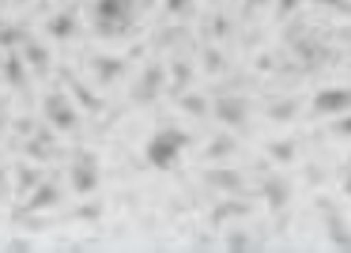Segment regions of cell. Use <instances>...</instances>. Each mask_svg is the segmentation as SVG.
<instances>
[{"mask_svg": "<svg viewBox=\"0 0 351 253\" xmlns=\"http://www.w3.org/2000/svg\"><path fill=\"white\" fill-rule=\"evenodd\" d=\"M193 250H215V238H197V242H193Z\"/></svg>", "mask_w": 351, "mask_h": 253, "instance_id": "cell-32", "label": "cell"}, {"mask_svg": "<svg viewBox=\"0 0 351 253\" xmlns=\"http://www.w3.org/2000/svg\"><path fill=\"white\" fill-rule=\"evenodd\" d=\"M72 189L80 193V197H87V193H95L99 189V159H95L91 152H84L80 147L76 152V159H72Z\"/></svg>", "mask_w": 351, "mask_h": 253, "instance_id": "cell-7", "label": "cell"}, {"mask_svg": "<svg viewBox=\"0 0 351 253\" xmlns=\"http://www.w3.org/2000/svg\"><path fill=\"white\" fill-rule=\"evenodd\" d=\"M0 69H4V76H8V84L16 87V91H27V61H23V53H19V49H4V64H0Z\"/></svg>", "mask_w": 351, "mask_h": 253, "instance_id": "cell-14", "label": "cell"}, {"mask_svg": "<svg viewBox=\"0 0 351 253\" xmlns=\"http://www.w3.org/2000/svg\"><path fill=\"white\" fill-rule=\"evenodd\" d=\"M340 182H343V193H348V197H351V167H348V170H343V174H340Z\"/></svg>", "mask_w": 351, "mask_h": 253, "instance_id": "cell-34", "label": "cell"}, {"mask_svg": "<svg viewBox=\"0 0 351 253\" xmlns=\"http://www.w3.org/2000/svg\"><path fill=\"white\" fill-rule=\"evenodd\" d=\"M351 110V87H325L310 99V117H336Z\"/></svg>", "mask_w": 351, "mask_h": 253, "instance_id": "cell-6", "label": "cell"}, {"mask_svg": "<svg viewBox=\"0 0 351 253\" xmlns=\"http://www.w3.org/2000/svg\"><path fill=\"white\" fill-rule=\"evenodd\" d=\"M38 182H42V170L38 167H27V162H19V167H16V197H27Z\"/></svg>", "mask_w": 351, "mask_h": 253, "instance_id": "cell-21", "label": "cell"}, {"mask_svg": "<svg viewBox=\"0 0 351 253\" xmlns=\"http://www.w3.org/2000/svg\"><path fill=\"white\" fill-rule=\"evenodd\" d=\"M189 8V0H170V12H185Z\"/></svg>", "mask_w": 351, "mask_h": 253, "instance_id": "cell-36", "label": "cell"}, {"mask_svg": "<svg viewBox=\"0 0 351 253\" xmlns=\"http://www.w3.org/2000/svg\"><path fill=\"white\" fill-rule=\"evenodd\" d=\"M185 144H189V132L178 129V125H162V129H155V136L147 140L144 155L155 170H170L178 162V155L185 152Z\"/></svg>", "mask_w": 351, "mask_h": 253, "instance_id": "cell-2", "label": "cell"}, {"mask_svg": "<svg viewBox=\"0 0 351 253\" xmlns=\"http://www.w3.org/2000/svg\"><path fill=\"white\" fill-rule=\"evenodd\" d=\"M348 167H351V159H348Z\"/></svg>", "mask_w": 351, "mask_h": 253, "instance_id": "cell-40", "label": "cell"}, {"mask_svg": "<svg viewBox=\"0 0 351 253\" xmlns=\"http://www.w3.org/2000/svg\"><path fill=\"white\" fill-rule=\"evenodd\" d=\"M23 42H27V31H23V27L0 23V49H19Z\"/></svg>", "mask_w": 351, "mask_h": 253, "instance_id": "cell-25", "label": "cell"}, {"mask_svg": "<svg viewBox=\"0 0 351 253\" xmlns=\"http://www.w3.org/2000/svg\"><path fill=\"white\" fill-rule=\"evenodd\" d=\"M250 212H253V204H245V200H227L223 208H215V212H212V223H215V227H223L230 215H250Z\"/></svg>", "mask_w": 351, "mask_h": 253, "instance_id": "cell-23", "label": "cell"}, {"mask_svg": "<svg viewBox=\"0 0 351 253\" xmlns=\"http://www.w3.org/2000/svg\"><path fill=\"white\" fill-rule=\"evenodd\" d=\"M328 132L340 136V140H351V110H348V114H336L332 125H328Z\"/></svg>", "mask_w": 351, "mask_h": 253, "instance_id": "cell-27", "label": "cell"}, {"mask_svg": "<svg viewBox=\"0 0 351 253\" xmlns=\"http://www.w3.org/2000/svg\"><path fill=\"white\" fill-rule=\"evenodd\" d=\"M4 250H12V253H31L34 245H31V238H12V242L4 245Z\"/></svg>", "mask_w": 351, "mask_h": 253, "instance_id": "cell-29", "label": "cell"}, {"mask_svg": "<svg viewBox=\"0 0 351 253\" xmlns=\"http://www.w3.org/2000/svg\"><path fill=\"white\" fill-rule=\"evenodd\" d=\"M27 155H31V159H57V147H53V140L42 132V136H34L31 144H27Z\"/></svg>", "mask_w": 351, "mask_h": 253, "instance_id": "cell-24", "label": "cell"}, {"mask_svg": "<svg viewBox=\"0 0 351 253\" xmlns=\"http://www.w3.org/2000/svg\"><path fill=\"white\" fill-rule=\"evenodd\" d=\"M46 34H49V38H57V42L72 38V34H76V12H61V16H53L46 23Z\"/></svg>", "mask_w": 351, "mask_h": 253, "instance_id": "cell-18", "label": "cell"}, {"mask_svg": "<svg viewBox=\"0 0 351 253\" xmlns=\"http://www.w3.org/2000/svg\"><path fill=\"white\" fill-rule=\"evenodd\" d=\"M223 64H227V61H223L219 49H208V53H204V69L212 72V76H215V72H223Z\"/></svg>", "mask_w": 351, "mask_h": 253, "instance_id": "cell-28", "label": "cell"}, {"mask_svg": "<svg viewBox=\"0 0 351 253\" xmlns=\"http://www.w3.org/2000/svg\"><path fill=\"white\" fill-rule=\"evenodd\" d=\"M42 117H46V125H49V129H57V132H76L80 129L76 106H72V99H69V95H61V91H46V95H42Z\"/></svg>", "mask_w": 351, "mask_h": 253, "instance_id": "cell-3", "label": "cell"}, {"mask_svg": "<svg viewBox=\"0 0 351 253\" xmlns=\"http://www.w3.org/2000/svg\"><path fill=\"white\" fill-rule=\"evenodd\" d=\"M61 200H64L61 185H57V182H49V178H42V182L34 185L31 193H27V204L19 208V212H46V208H57Z\"/></svg>", "mask_w": 351, "mask_h": 253, "instance_id": "cell-9", "label": "cell"}, {"mask_svg": "<svg viewBox=\"0 0 351 253\" xmlns=\"http://www.w3.org/2000/svg\"><path fill=\"white\" fill-rule=\"evenodd\" d=\"M291 193H295V185H291V178H283V174H268L265 182H261V197L268 200L272 212H283V208L291 204Z\"/></svg>", "mask_w": 351, "mask_h": 253, "instance_id": "cell-10", "label": "cell"}, {"mask_svg": "<svg viewBox=\"0 0 351 253\" xmlns=\"http://www.w3.org/2000/svg\"><path fill=\"white\" fill-rule=\"evenodd\" d=\"M162 87H167V69H162L159 61H152L144 72H140L136 84H132V102H136V106H147V102L159 99Z\"/></svg>", "mask_w": 351, "mask_h": 253, "instance_id": "cell-8", "label": "cell"}, {"mask_svg": "<svg viewBox=\"0 0 351 253\" xmlns=\"http://www.w3.org/2000/svg\"><path fill=\"white\" fill-rule=\"evenodd\" d=\"M268 159H276L280 167H287V162L298 159V144L295 140H272V144H268Z\"/></svg>", "mask_w": 351, "mask_h": 253, "instance_id": "cell-22", "label": "cell"}, {"mask_svg": "<svg viewBox=\"0 0 351 253\" xmlns=\"http://www.w3.org/2000/svg\"><path fill=\"white\" fill-rule=\"evenodd\" d=\"M223 245H227V250H234V253H250V250H257L261 242H257V238H250L245 230H230Z\"/></svg>", "mask_w": 351, "mask_h": 253, "instance_id": "cell-26", "label": "cell"}, {"mask_svg": "<svg viewBox=\"0 0 351 253\" xmlns=\"http://www.w3.org/2000/svg\"><path fill=\"white\" fill-rule=\"evenodd\" d=\"M204 185L208 189H219V193H250V185H245V178L238 174V170H208L204 174Z\"/></svg>", "mask_w": 351, "mask_h": 253, "instance_id": "cell-12", "label": "cell"}, {"mask_svg": "<svg viewBox=\"0 0 351 253\" xmlns=\"http://www.w3.org/2000/svg\"><path fill=\"white\" fill-rule=\"evenodd\" d=\"M12 4H27V0H12Z\"/></svg>", "mask_w": 351, "mask_h": 253, "instance_id": "cell-37", "label": "cell"}, {"mask_svg": "<svg viewBox=\"0 0 351 253\" xmlns=\"http://www.w3.org/2000/svg\"><path fill=\"white\" fill-rule=\"evenodd\" d=\"M268 0H245V16H250V12H257V8H265Z\"/></svg>", "mask_w": 351, "mask_h": 253, "instance_id": "cell-33", "label": "cell"}, {"mask_svg": "<svg viewBox=\"0 0 351 253\" xmlns=\"http://www.w3.org/2000/svg\"><path fill=\"white\" fill-rule=\"evenodd\" d=\"M91 69L99 84H117L125 76V57H110V53H91Z\"/></svg>", "mask_w": 351, "mask_h": 253, "instance_id": "cell-13", "label": "cell"}, {"mask_svg": "<svg viewBox=\"0 0 351 253\" xmlns=\"http://www.w3.org/2000/svg\"><path fill=\"white\" fill-rule=\"evenodd\" d=\"M132 19H136V0H95L91 4V27L99 38L129 34Z\"/></svg>", "mask_w": 351, "mask_h": 253, "instance_id": "cell-1", "label": "cell"}, {"mask_svg": "<svg viewBox=\"0 0 351 253\" xmlns=\"http://www.w3.org/2000/svg\"><path fill=\"white\" fill-rule=\"evenodd\" d=\"M189 84H193V64L182 61V57H174V64H170V76H167V91L178 99L182 91H189Z\"/></svg>", "mask_w": 351, "mask_h": 253, "instance_id": "cell-15", "label": "cell"}, {"mask_svg": "<svg viewBox=\"0 0 351 253\" xmlns=\"http://www.w3.org/2000/svg\"><path fill=\"white\" fill-rule=\"evenodd\" d=\"M0 64H4V49H0Z\"/></svg>", "mask_w": 351, "mask_h": 253, "instance_id": "cell-39", "label": "cell"}, {"mask_svg": "<svg viewBox=\"0 0 351 253\" xmlns=\"http://www.w3.org/2000/svg\"><path fill=\"white\" fill-rule=\"evenodd\" d=\"M212 117L223 121L227 129H245L250 125V99H242V95H215Z\"/></svg>", "mask_w": 351, "mask_h": 253, "instance_id": "cell-4", "label": "cell"}, {"mask_svg": "<svg viewBox=\"0 0 351 253\" xmlns=\"http://www.w3.org/2000/svg\"><path fill=\"white\" fill-rule=\"evenodd\" d=\"M317 212H321V223H325L328 242H332L336 250L351 253V227H348V219L340 215V208H332V200L317 197Z\"/></svg>", "mask_w": 351, "mask_h": 253, "instance_id": "cell-5", "label": "cell"}, {"mask_svg": "<svg viewBox=\"0 0 351 253\" xmlns=\"http://www.w3.org/2000/svg\"><path fill=\"white\" fill-rule=\"evenodd\" d=\"M0 197H8V174H4V167H0Z\"/></svg>", "mask_w": 351, "mask_h": 253, "instance_id": "cell-35", "label": "cell"}, {"mask_svg": "<svg viewBox=\"0 0 351 253\" xmlns=\"http://www.w3.org/2000/svg\"><path fill=\"white\" fill-rule=\"evenodd\" d=\"M178 110H185V114H193V117H208L212 114V102L204 99V95H193V91H182L178 95Z\"/></svg>", "mask_w": 351, "mask_h": 253, "instance_id": "cell-19", "label": "cell"}, {"mask_svg": "<svg viewBox=\"0 0 351 253\" xmlns=\"http://www.w3.org/2000/svg\"><path fill=\"white\" fill-rule=\"evenodd\" d=\"M295 4H298V0H280V12H276V16H280V19H287V12L295 8Z\"/></svg>", "mask_w": 351, "mask_h": 253, "instance_id": "cell-31", "label": "cell"}, {"mask_svg": "<svg viewBox=\"0 0 351 253\" xmlns=\"http://www.w3.org/2000/svg\"><path fill=\"white\" fill-rule=\"evenodd\" d=\"M0 129H4V114H0Z\"/></svg>", "mask_w": 351, "mask_h": 253, "instance_id": "cell-38", "label": "cell"}, {"mask_svg": "<svg viewBox=\"0 0 351 253\" xmlns=\"http://www.w3.org/2000/svg\"><path fill=\"white\" fill-rule=\"evenodd\" d=\"M234 152H238V140L227 136V132H219V136H215L212 144L204 147V159L215 162V159H227V155H234Z\"/></svg>", "mask_w": 351, "mask_h": 253, "instance_id": "cell-20", "label": "cell"}, {"mask_svg": "<svg viewBox=\"0 0 351 253\" xmlns=\"http://www.w3.org/2000/svg\"><path fill=\"white\" fill-rule=\"evenodd\" d=\"M306 182H310V185H321V182H325V174H321V167H306Z\"/></svg>", "mask_w": 351, "mask_h": 253, "instance_id": "cell-30", "label": "cell"}, {"mask_svg": "<svg viewBox=\"0 0 351 253\" xmlns=\"http://www.w3.org/2000/svg\"><path fill=\"white\" fill-rule=\"evenodd\" d=\"M298 110H302V99H298V95L268 102V117H272V121H291V117H298Z\"/></svg>", "mask_w": 351, "mask_h": 253, "instance_id": "cell-17", "label": "cell"}, {"mask_svg": "<svg viewBox=\"0 0 351 253\" xmlns=\"http://www.w3.org/2000/svg\"><path fill=\"white\" fill-rule=\"evenodd\" d=\"M61 76H64V84H69V91L80 99V106H87V114H99V110H102V99H99V95L87 91V84H80V80L72 76L69 69H61Z\"/></svg>", "mask_w": 351, "mask_h": 253, "instance_id": "cell-16", "label": "cell"}, {"mask_svg": "<svg viewBox=\"0 0 351 253\" xmlns=\"http://www.w3.org/2000/svg\"><path fill=\"white\" fill-rule=\"evenodd\" d=\"M19 53H23L27 69H31L34 76H49V69H53V61H49V49L42 46V42H34L31 34H27V42L19 46Z\"/></svg>", "mask_w": 351, "mask_h": 253, "instance_id": "cell-11", "label": "cell"}]
</instances>
